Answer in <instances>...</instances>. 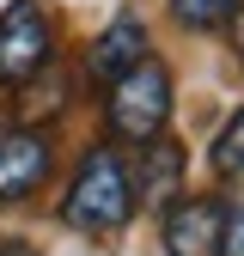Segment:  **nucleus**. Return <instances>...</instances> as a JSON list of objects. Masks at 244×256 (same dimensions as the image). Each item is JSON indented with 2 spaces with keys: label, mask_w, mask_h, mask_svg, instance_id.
I'll return each mask as SVG.
<instances>
[{
  "label": "nucleus",
  "mask_w": 244,
  "mask_h": 256,
  "mask_svg": "<svg viewBox=\"0 0 244 256\" xmlns=\"http://www.w3.org/2000/svg\"><path fill=\"white\" fill-rule=\"evenodd\" d=\"M140 208V189H134V165L122 158L110 140L86 146L80 171L68 183V196H61V220H68L74 232H92V238H110L134 220Z\"/></svg>",
  "instance_id": "obj_1"
},
{
  "label": "nucleus",
  "mask_w": 244,
  "mask_h": 256,
  "mask_svg": "<svg viewBox=\"0 0 244 256\" xmlns=\"http://www.w3.org/2000/svg\"><path fill=\"white\" fill-rule=\"evenodd\" d=\"M104 116L122 140H134L146 146L152 134H165V122H171V68L159 55H146L134 74H122L110 86V98H104Z\"/></svg>",
  "instance_id": "obj_2"
},
{
  "label": "nucleus",
  "mask_w": 244,
  "mask_h": 256,
  "mask_svg": "<svg viewBox=\"0 0 244 256\" xmlns=\"http://www.w3.org/2000/svg\"><path fill=\"white\" fill-rule=\"evenodd\" d=\"M55 68V24L43 12V0H12L0 12V92L30 86L37 74Z\"/></svg>",
  "instance_id": "obj_3"
},
{
  "label": "nucleus",
  "mask_w": 244,
  "mask_h": 256,
  "mask_svg": "<svg viewBox=\"0 0 244 256\" xmlns=\"http://www.w3.org/2000/svg\"><path fill=\"white\" fill-rule=\"evenodd\" d=\"M220 232H226L220 196H183V202H171L165 220H159L165 256H220Z\"/></svg>",
  "instance_id": "obj_4"
},
{
  "label": "nucleus",
  "mask_w": 244,
  "mask_h": 256,
  "mask_svg": "<svg viewBox=\"0 0 244 256\" xmlns=\"http://www.w3.org/2000/svg\"><path fill=\"white\" fill-rule=\"evenodd\" d=\"M49 134L43 128H6L0 134V202H30L49 183Z\"/></svg>",
  "instance_id": "obj_5"
},
{
  "label": "nucleus",
  "mask_w": 244,
  "mask_h": 256,
  "mask_svg": "<svg viewBox=\"0 0 244 256\" xmlns=\"http://www.w3.org/2000/svg\"><path fill=\"white\" fill-rule=\"evenodd\" d=\"M146 55H152V43H146V24H140L134 12H122V18H110L98 37H92V49H86V74L110 92L122 74H134Z\"/></svg>",
  "instance_id": "obj_6"
},
{
  "label": "nucleus",
  "mask_w": 244,
  "mask_h": 256,
  "mask_svg": "<svg viewBox=\"0 0 244 256\" xmlns=\"http://www.w3.org/2000/svg\"><path fill=\"white\" fill-rule=\"evenodd\" d=\"M134 189H140V202H159V208H171V196L183 189V146H177V134H152V140L140 146Z\"/></svg>",
  "instance_id": "obj_7"
},
{
  "label": "nucleus",
  "mask_w": 244,
  "mask_h": 256,
  "mask_svg": "<svg viewBox=\"0 0 244 256\" xmlns=\"http://www.w3.org/2000/svg\"><path fill=\"white\" fill-rule=\"evenodd\" d=\"M171 12L183 30H220L244 12V0H171Z\"/></svg>",
  "instance_id": "obj_8"
},
{
  "label": "nucleus",
  "mask_w": 244,
  "mask_h": 256,
  "mask_svg": "<svg viewBox=\"0 0 244 256\" xmlns=\"http://www.w3.org/2000/svg\"><path fill=\"white\" fill-rule=\"evenodd\" d=\"M208 165L220 171V177H244V110L214 134V146H208Z\"/></svg>",
  "instance_id": "obj_9"
},
{
  "label": "nucleus",
  "mask_w": 244,
  "mask_h": 256,
  "mask_svg": "<svg viewBox=\"0 0 244 256\" xmlns=\"http://www.w3.org/2000/svg\"><path fill=\"white\" fill-rule=\"evenodd\" d=\"M220 256H244V202L226 208V232H220Z\"/></svg>",
  "instance_id": "obj_10"
},
{
  "label": "nucleus",
  "mask_w": 244,
  "mask_h": 256,
  "mask_svg": "<svg viewBox=\"0 0 244 256\" xmlns=\"http://www.w3.org/2000/svg\"><path fill=\"white\" fill-rule=\"evenodd\" d=\"M0 256H37V250H30L24 238H0Z\"/></svg>",
  "instance_id": "obj_11"
},
{
  "label": "nucleus",
  "mask_w": 244,
  "mask_h": 256,
  "mask_svg": "<svg viewBox=\"0 0 244 256\" xmlns=\"http://www.w3.org/2000/svg\"><path fill=\"white\" fill-rule=\"evenodd\" d=\"M232 43H238V61H244V12L232 18Z\"/></svg>",
  "instance_id": "obj_12"
}]
</instances>
